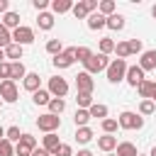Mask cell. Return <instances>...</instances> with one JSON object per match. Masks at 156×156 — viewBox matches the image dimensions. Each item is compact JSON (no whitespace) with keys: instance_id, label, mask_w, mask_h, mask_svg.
<instances>
[{"instance_id":"cell-1","label":"cell","mask_w":156,"mask_h":156,"mask_svg":"<svg viewBox=\"0 0 156 156\" xmlns=\"http://www.w3.org/2000/svg\"><path fill=\"white\" fill-rule=\"evenodd\" d=\"M105 73H107V80H110L112 85L122 83L124 76H127V61H124V58H112L110 66L105 68Z\"/></svg>"},{"instance_id":"cell-2","label":"cell","mask_w":156,"mask_h":156,"mask_svg":"<svg viewBox=\"0 0 156 156\" xmlns=\"http://www.w3.org/2000/svg\"><path fill=\"white\" fill-rule=\"evenodd\" d=\"M117 124H119V129H141L144 127V117L139 115V112H132V110H124V112H119V117H117Z\"/></svg>"},{"instance_id":"cell-3","label":"cell","mask_w":156,"mask_h":156,"mask_svg":"<svg viewBox=\"0 0 156 156\" xmlns=\"http://www.w3.org/2000/svg\"><path fill=\"white\" fill-rule=\"evenodd\" d=\"M37 127H39V132L51 134V132H56V129L61 127V117H56V115H51V112H44V115L37 117Z\"/></svg>"},{"instance_id":"cell-4","label":"cell","mask_w":156,"mask_h":156,"mask_svg":"<svg viewBox=\"0 0 156 156\" xmlns=\"http://www.w3.org/2000/svg\"><path fill=\"white\" fill-rule=\"evenodd\" d=\"M83 66H85V73H90V76H93V73L105 71V68L110 66V58H107L105 54H93V56H90V58H88Z\"/></svg>"},{"instance_id":"cell-5","label":"cell","mask_w":156,"mask_h":156,"mask_svg":"<svg viewBox=\"0 0 156 156\" xmlns=\"http://www.w3.org/2000/svg\"><path fill=\"white\" fill-rule=\"evenodd\" d=\"M73 63H76V46H68V49H63L58 56H54V66H56L58 71L71 68Z\"/></svg>"},{"instance_id":"cell-6","label":"cell","mask_w":156,"mask_h":156,"mask_svg":"<svg viewBox=\"0 0 156 156\" xmlns=\"http://www.w3.org/2000/svg\"><path fill=\"white\" fill-rule=\"evenodd\" d=\"M49 95L51 98H66V93H68V83H66V78H61V76H54V78H49Z\"/></svg>"},{"instance_id":"cell-7","label":"cell","mask_w":156,"mask_h":156,"mask_svg":"<svg viewBox=\"0 0 156 156\" xmlns=\"http://www.w3.org/2000/svg\"><path fill=\"white\" fill-rule=\"evenodd\" d=\"M12 41H15V44H20V46H27V44H32V41H34V29H32V27H24V24H20V27L12 32Z\"/></svg>"},{"instance_id":"cell-8","label":"cell","mask_w":156,"mask_h":156,"mask_svg":"<svg viewBox=\"0 0 156 156\" xmlns=\"http://www.w3.org/2000/svg\"><path fill=\"white\" fill-rule=\"evenodd\" d=\"M0 98H2V102H15L20 98L17 83L15 80H0Z\"/></svg>"},{"instance_id":"cell-9","label":"cell","mask_w":156,"mask_h":156,"mask_svg":"<svg viewBox=\"0 0 156 156\" xmlns=\"http://www.w3.org/2000/svg\"><path fill=\"white\" fill-rule=\"evenodd\" d=\"M76 90H78V93H93V90H95V80H93V76L85 73V71H80V73L76 76Z\"/></svg>"},{"instance_id":"cell-10","label":"cell","mask_w":156,"mask_h":156,"mask_svg":"<svg viewBox=\"0 0 156 156\" xmlns=\"http://www.w3.org/2000/svg\"><path fill=\"white\" fill-rule=\"evenodd\" d=\"M144 73L146 71H154L156 68V49H149V51H141V58H139V63H136Z\"/></svg>"},{"instance_id":"cell-11","label":"cell","mask_w":156,"mask_h":156,"mask_svg":"<svg viewBox=\"0 0 156 156\" xmlns=\"http://www.w3.org/2000/svg\"><path fill=\"white\" fill-rule=\"evenodd\" d=\"M98 149L105 151V154H112V151L117 149V136H115V134H102V136H98Z\"/></svg>"},{"instance_id":"cell-12","label":"cell","mask_w":156,"mask_h":156,"mask_svg":"<svg viewBox=\"0 0 156 156\" xmlns=\"http://www.w3.org/2000/svg\"><path fill=\"white\" fill-rule=\"evenodd\" d=\"M136 90H139V95H141L144 100H151V98L156 95V80H151V78H144V80L136 85Z\"/></svg>"},{"instance_id":"cell-13","label":"cell","mask_w":156,"mask_h":156,"mask_svg":"<svg viewBox=\"0 0 156 156\" xmlns=\"http://www.w3.org/2000/svg\"><path fill=\"white\" fill-rule=\"evenodd\" d=\"M124 80H127L132 88H136V85L144 80V71H141L139 66H127V76H124Z\"/></svg>"},{"instance_id":"cell-14","label":"cell","mask_w":156,"mask_h":156,"mask_svg":"<svg viewBox=\"0 0 156 156\" xmlns=\"http://www.w3.org/2000/svg\"><path fill=\"white\" fill-rule=\"evenodd\" d=\"M22 85H24L27 93H37V90L41 88V78H39V73H27L24 80H22Z\"/></svg>"},{"instance_id":"cell-15","label":"cell","mask_w":156,"mask_h":156,"mask_svg":"<svg viewBox=\"0 0 156 156\" xmlns=\"http://www.w3.org/2000/svg\"><path fill=\"white\" fill-rule=\"evenodd\" d=\"M58 144H61V141H58V134H56V132H51V134H44V136H41V149H46L51 156H54V151L58 149Z\"/></svg>"},{"instance_id":"cell-16","label":"cell","mask_w":156,"mask_h":156,"mask_svg":"<svg viewBox=\"0 0 156 156\" xmlns=\"http://www.w3.org/2000/svg\"><path fill=\"white\" fill-rule=\"evenodd\" d=\"M2 27H7L10 32H15L17 27H20V12H12V10H7L5 15H2V22H0Z\"/></svg>"},{"instance_id":"cell-17","label":"cell","mask_w":156,"mask_h":156,"mask_svg":"<svg viewBox=\"0 0 156 156\" xmlns=\"http://www.w3.org/2000/svg\"><path fill=\"white\" fill-rule=\"evenodd\" d=\"M85 20H88V29H93V32H98V29H105V22H107V17H102L100 12H90Z\"/></svg>"},{"instance_id":"cell-18","label":"cell","mask_w":156,"mask_h":156,"mask_svg":"<svg viewBox=\"0 0 156 156\" xmlns=\"http://www.w3.org/2000/svg\"><path fill=\"white\" fill-rule=\"evenodd\" d=\"M124 24H127V20H124V15H119V12L110 15V17H107V22H105V27H110L112 32H122V29H124Z\"/></svg>"},{"instance_id":"cell-19","label":"cell","mask_w":156,"mask_h":156,"mask_svg":"<svg viewBox=\"0 0 156 156\" xmlns=\"http://www.w3.org/2000/svg\"><path fill=\"white\" fill-rule=\"evenodd\" d=\"M115 156H139V151L132 141H119L117 149H115Z\"/></svg>"},{"instance_id":"cell-20","label":"cell","mask_w":156,"mask_h":156,"mask_svg":"<svg viewBox=\"0 0 156 156\" xmlns=\"http://www.w3.org/2000/svg\"><path fill=\"white\" fill-rule=\"evenodd\" d=\"M37 27L44 29V32L54 29V15H51V12H39V17H37Z\"/></svg>"},{"instance_id":"cell-21","label":"cell","mask_w":156,"mask_h":156,"mask_svg":"<svg viewBox=\"0 0 156 156\" xmlns=\"http://www.w3.org/2000/svg\"><path fill=\"white\" fill-rule=\"evenodd\" d=\"M24 76H27V68H24V63L22 61H10V80H17V78H22L24 80Z\"/></svg>"},{"instance_id":"cell-22","label":"cell","mask_w":156,"mask_h":156,"mask_svg":"<svg viewBox=\"0 0 156 156\" xmlns=\"http://www.w3.org/2000/svg\"><path fill=\"white\" fill-rule=\"evenodd\" d=\"M88 112H90V119H93V117H98V119L102 122V119L107 117V112H110V110H107V105H102V102H93V105L88 107Z\"/></svg>"},{"instance_id":"cell-23","label":"cell","mask_w":156,"mask_h":156,"mask_svg":"<svg viewBox=\"0 0 156 156\" xmlns=\"http://www.w3.org/2000/svg\"><path fill=\"white\" fill-rule=\"evenodd\" d=\"M49 5H51V10H54L56 15H63V12H71V10H73V2H71V0H51Z\"/></svg>"},{"instance_id":"cell-24","label":"cell","mask_w":156,"mask_h":156,"mask_svg":"<svg viewBox=\"0 0 156 156\" xmlns=\"http://www.w3.org/2000/svg\"><path fill=\"white\" fill-rule=\"evenodd\" d=\"M98 12H100L102 17H110V15H115V12H117V5H115V0H100V2H98Z\"/></svg>"},{"instance_id":"cell-25","label":"cell","mask_w":156,"mask_h":156,"mask_svg":"<svg viewBox=\"0 0 156 156\" xmlns=\"http://www.w3.org/2000/svg\"><path fill=\"white\" fill-rule=\"evenodd\" d=\"M22 54H24V46H20V44H15V41L5 49V58H12V63H15V61H20V58H22Z\"/></svg>"},{"instance_id":"cell-26","label":"cell","mask_w":156,"mask_h":156,"mask_svg":"<svg viewBox=\"0 0 156 156\" xmlns=\"http://www.w3.org/2000/svg\"><path fill=\"white\" fill-rule=\"evenodd\" d=\"M46 107H49V112H51V115H56V117H58V115L66 110V100H63V98H51Z\"/></svg>"},{"instance_id":"cell-27","label":"cell","mask_w":156,"mask_h":156,"mask_svg":"<svg viewBox=\"0 0 156 156\" xmlns=\"http://www.w3.org/2000/svg\"><path fill=\"white\" fill-rule=\"evenodd\" d=\"M93 136H95V134H93L90 127H78V129H76V141H78V144H88V141H93Z\"/></svg>"},{"instance_id":"cell-28","label":"cell","mask_w":156,"mask_h":156,"mask_svg":"<svg viewBox=\"0 0 156 156\" xmlns=\"http://www.w3.org/2000/svg\"><path fill=\"white\" fill-rule=\"evenodd\" d=\"M73 17L76 20H85L88 15H90V10H88V5H85V0H80V2H73Z\"/></svg>"},{"instance_id":"cell-29","label":"cell","mask_w":156,"mask_h":156,"mask_svg":"<svg viewBox=\"0 0 156 156\" xmlns=\"http://www.w3.org/2000/svg\"><path fill=\"white\" fill-rule=\"evenodd\" d=\"M49 100H51V95H49L46 88H39L37 93H32V102L34 105H49Z\"/></svg>"},{"instance_id":"cell-30","label":"cell","mask_w":156,"mask_h":156,"mask_svg":"<svg viewBox=\"0 0 156 156\" xmlns=\"http://www.w3.org/2000/svg\"><path fill=\"white\" fill-rule=\"evenodd\" d=\"M76 102H78V110H88L93 105V93H76Z\"/></svg>"},{"instance_id":"cell-31","label":"cell","mask_w":156,"mask_h":156,"mask_svg":"<svg viewBox=\"0 0 156 156\" xmlns=\"http://www.w3.org/2000/svg\"><path fill=\"white\" fill-rule=\"evenodd\" d=\"M73 122H76V127H88V122H90V112H88V110H76Z\"/></svg>"},{"instance_id":"cell-32","label":"cell","mask_w":156,"mask_h":156,"mask_svg":"<svg viewBox=\"0 0 156 156\" xmlns=\"http://www.w3.org/2000/svg\"><path fill=\"white\" fill-rule=\"evenodd\" d=\"M63 51V44H61V39H49L46 41V54H51V56H58Z\"/></svg>"},{"instance_id":"cell-33","label":"cell","mask_w":156,"mask_h":156,"mask_svg":"<svg viewBox=\"0 0 156 156\" xmlns=\"http://www.w3.org/2000/svg\"><path fill=\"white\" fill-rule=\"evenodd\" d=\"M156 112V105H154V100H141L139 102V115L141 117H146V115H154Z\"/></svg>"},{"instance_id":"cell-34","label":"cell","mask_w":156,"mask_h":156,"mask_svg":"<svg viewBox=\"0 0 156 156\" xmlns=\"http://www.w3.org/2000/svg\"><path fill=\"white\" fill-rule=\"evenodd\" d=\"M100 124H102V132H105V134H115V132L119 129L117 119H112V117H105V119H102Z\"/></svg>"},{"instance_id":"cell-35","label":"cell","mask_w":156,"mask_h":156,"mask_svg":"<svg viewBox=\"0 0 156 156\" xmlns=\"http://www.w3.org/2000/svg\"><path fill=\"white\" fill-rule=\"evenodd\" d=\"M10 44H12V32L0 24V49H7Z\"/></svg>"},{"instance_id":"cell-36","label":"cell","mask_w":156,"mask_h":156,"mask_svg":"<svg viewBox=\"0 0 156 156\" xmlns=\"http://www.w3.org/2000/svg\"><path fill=\"white\" fill-rule=\"evenodd\" d=\"M115 51V39H110V37H105V39H100V54H112Z\"/></svg>"},{"instance_id":"cell-37","label":"cell","mask_w":156,"mask_h":156,"mask_svg":"<svg viewBox=\"0 0 156 156\" xmlns=\"http://www.w3.org/2000/svg\"><path fill=\"white\" fill-rule=\"evenodd\" d=\"M115 54H117V58H127L129 56V44L127 41H115Z\"/></svg>"},{"instance_id":"cell-38","label":"cell","mask_w":156,"mask_h":156,"mask_svg":"<svg viewBox=\"0 0 156 156\" xmlns=\"http://www.w3.org/2000/svg\"><path fill=\"white\" fill-rule=\"evenodd\" d=\"M93 56V51L88 49V46H76V61H80V63H85L88 58Z\"/></svg>"},{"instance_id":"cell-39","label":"cell","mask_w":156,"mask_h":156,"mask_svg":"<svg viewBox=\"0 0 156 156\" xmlns=\"http://www.w3.org/2000/svg\"><path fill=\"white\" fill-rule=\"evenodd\" d=\"M0 156H15V146L7 139H0Z\"/></svg>"},{"instance_id":"cell-40","label":"cell","mask_w":156,"mask_h":156,"mask_svg":"<svg viewBox=\"0 0 156 156\" xmlns=\"http://www.w3.org/2000/svg\"><path fill=\"white\" fill-rule=\"evenodd\" d=\"M20 136H22V132H20V127H10V129H5V139L7 141H20Z\"/></svg>"},{"instance_id":"cell-41","label":"cell","mask_w":156,"mask_h":156,"mask_svg":"<svg viewBox=\"0 0 156 156\" xmlns=\"http://www.w3.org/2000/svg\"><path fill=\"white\" fill-rule=\"evenodd\" d=\"M20 144H24V146H29V149L34 151V149H37V136H32V134L22 132V136H20Z\"/></svg>"},{"instance_id":"cell-42","label":"cell","mask_w":156,"mask_h":156,"mask_svg":"<svg viewBox=\"0 0 156 156\" xmlns=\"http://www.w3.org/2000/svg\"><path fill=\"white\" fill-rule=\"evenodd\" d=\"M127 44H129V56L132 54H141V39H127Z\"/></svg>"},{"instance_id":"cell-43","label":"cell","mask_w":156,"mask_h":156,"mask_svg":"<svg viewBox=\"0 0 156 156\" xmlns=\"http://www.w3.org/2000/svg\"><path fill=\"white\" fill-rule=\"evenodd\" d=\"M54 156H73V149H71V144H58V149L54 151Z\"/></svg>"},{"instance_id":"cell-44","label":"cell","mask_w":156,"mask_h":156,"mask_svg":"<svg viewBox=\"0 0 156 156\" xmlns=\"http://www.w3.org/2000/svg\"><path fill=\"white\" fill-rule=\"evenodd\" d=\"M0 78L10 80V61H0Z\"/></svg>"},{"instance_id":"cell-45","label":"cell","mask_w":156,"mask_h":156,"mask_svg":"<svg viewBox=\"0 0 156 156\" xmlns=\"http://www.w3.org/2000/svg\"><path fill=\"white\" fill-rule=\"evenodd\" d=\"M32 7H34L37 12H46V7H49V0H32Z\"/></svg>"},{"instance_id":"cell-46","label":"cell","mask_w":156,"mask_h":156,"mask_svg":"<svg viewBox=\"0 0 156 156\" xmlns=\"http://www.w3.org/2000/svg\"><path fill=\"white\" fill-rule=\"evenodd\" d=\"M32 156H51V154H49L46 149H41V146H37V149L32 151Z\"/></svg>"},{"instance_id":"cell-47","label":"cell","mask_w":156,"mask_h":156,"mask_svg":"<svg viewBox=\"0 0 156 156\" xmlns=\"http://www.w3.org/2000/svg\"><path fill=\"white\" fill-rule=\"evenodd\" d=\"M73 156H93V151H90V149H80V151L73 154Z\"/></svg>"},{"instance_id":"cell-48","label":"cell","mask_w":156,"mask_h":156,"mask_svg":"<svg viewBox=\"0 0 156 156\" xmlns=\"http://www.w3.org/2000/svg\"><path fill=\"white\" fill-rule=\"evenodd\" d=\"M0 12H2V15L7 12V0H0Z\"/></svg>"},{"instance_id":"cell-49","label":"cell","mask_w":156,"mask_h":156,"mask_svg":"<svg viewBox=\"0 0 156 156\" xmlns=\"http://www.w3.org/2000/svg\"><path fill=\"white\" fill-rule=\"evenodd\" d=\"M0 61H5V49H0Z\"/></svg>"},{"instance_id":"cell-50","label":"cell","mask_w":156,"mask_h":156,"mask_svg":"<svg viewBox=\"0 0 156 156\" xmlns=\"http://www.w3.org/2000/svg\"><path fill=\"white\" fill-rule=\"evenodd\" d=\"M0 139H5V129L2 127H0Z\"/></svg>"},{"instance_id":"cell-51","label":"cell","mask_w":156,"mask_h":156,"mask_svg":"<svg viewBox=\"0 0 156 156\" xmlns=\"http://www.w3.org/2000/svg\"><path fill=\"white\" fill-rule=\"evenodd\" d=\"M151 15H154V20H156V5H154V7H151Z\"/></svg>"},{"instance_id":"cell-52","label":"cell","mask_w":156,"mask_h":156,"mask_svg":"<svg viewBox=\"0 0 156 156\" xmlns=\"http://www.w3.org/2000/svg\"><path fill=\"white\" fill-rule=\"evenodd\" d=\"M149 156H156V144H154V149H151V154Z\"/></svg>"},{"instance_id":"cell-53","label":"cell","mask_w":156,"mask_h":156,"mask_svg":"<svg viewBox=\"0 0 156 156\" xmlns=\"http://www.w3.org/2000/svg\"><path fill=\"white\" fill-rule=\"evenodd\" d=\"M151 100H154V105H156V95H154V98H151Z\"/></svg>"},{"instance_id":"cell-54","label":"cell","mask_w":156,"mask_h":156,"mask_svg":"<svg viewBox=\"0 0 156 156\" xmlns=\"http://www.w3.org/2000/svg\"><path fill=\"white\" fill-rule=\"evenodd\" d=\"M107 156H115V154H107Z\"/></svg>"},{"instance_id":"cell-55","label":"cell","mask_w":156,"mask_h":156,"mask_svg":"<svg viewBox=\"0 0 156 156\" xmlns=\"http://www.w3.org/2000/svg\"><path fill=\"white\" fill-rule=\"evenodd\" d=\"M0 105H2V98H0Z\"/></svg>"},{"instance_id":"cell-56","label":"cell","mask_w":156,"mask_h":156,"mask_svg":"<svg viewBox=\"0 0 156 156\" xmlns=\"http://www.w3.org/2000/svg\"><path fill=\"white\" fill-rule=\"evenodd\" d=\"M139 156H144V154H139Z\"/></svg>"}]
</instances>
